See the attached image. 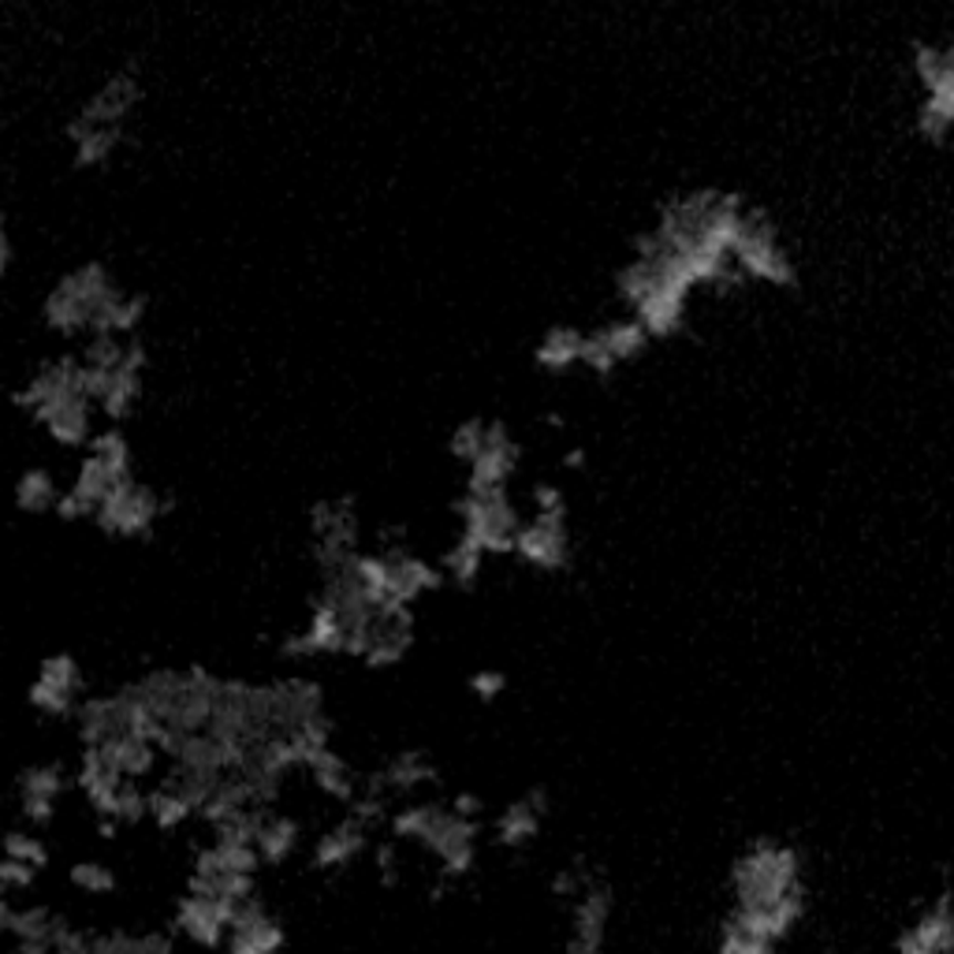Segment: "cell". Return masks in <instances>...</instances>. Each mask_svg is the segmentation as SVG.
<instances>
[{"instance_id":"cell-1","label":"cell","mask_w":954,"mask_h":954,"mask_svg":"<svg viewBox=\"0 0 954 954\" xmlns=\"http://www.w3.org/2000/svg\"><path fill=\"white\" fill-rule=\"evenodd\" d=\"M801 883V858L795 847L776 839H757L731 866V888H735L738 910H765Z\"/></svg>"},{"instance_id":"cell-2","label":"cell","mask_w":954,"mask_h":954,"mask_svg":"<svg viewBox=\"0 0 954 954\" xmlns=\"http://www.w3.org/2000/svg\"><path fill=\"white\" fill-rule=\"evenodd\" d=\"M731 258L738 261V273L768 280V284H776V287H790L798 280L795 261L783 250L776 224H772V217L765 209H742Z\"/></svg>"},{"instance_id":"cell-3","label":"cell","mask_w":954,"mask_h":954,"mask_svg":"<svg viewBox=\"0 0 954 954\" xmlns=\"http://www.w3.org/2000/svg\"><path fill=\"white\" fill-rule=\"evenodd\" d=\"M455 515L463 518V534L478 541L485 552H515V534L522 526L515 504L507 500L504 485L500 489H466L455 500Z\"/></svg>"},{"instance_id":"cell-4","label":"cell","mask_w":954,"mask_h":954,"mask_svg":"<svg viewBox=\"0 0 954 954\" xmlns=\"http://www.w3.org/2000/svg\"><path fill=\"white\" fill-rule=\"evenodd\" d=\"M165 511H172V500L160 496L157 489L143 485V481L124 478V481H116L113 492L97 504L94 522H97V530H105V534H113V537H138V534H149L154 522L165 515Z\"/></svg>"},{"instance_id":"cell-5","label":"cell","mask_w":954,"mask_h":954,"mask_svg":"<svg viewBox=\"0 0 954 954\" xmlns=\"http://www.w3.org/2000/svg\"><path fill=\"white\" fill-rule=\"evenodd\" d=\"M138 97H143V90H138V78L130 67H124V72H113L105 78L102 90H94V97L90 102H83V108L67 119L64 135L72 138V143H78V138L86 135V130L94 127H116L124 124L130 108L138 105Z\"/></svg>"},{"instance_id":"cell-6","label":"cell","mask_w":954,"mask_h":954,"mask_svg":"<svg viewBox=\"0 0 954 954\" xmlns=\"http://www.w3.org/2000/svg\"><path fill=\"white\" fill-rule=\"evenodd\" d=\"M235 906H239L235 899L187 891L176 902V929L187 940H195L198 947H220V943H228V925L235 918Z\"/></svg>"},{"instance_id":"cell-7","label":"cell","mask_w":954,"mask_h":954,"mask_svg":"<svg viewBox=\"0 0 954 954\" xmlns=\"http://www.w3.org/2000/svg\"><path fill=\"white\" fill-rule=\"evenodd\" d=\"M611 906H616L611 888L605 880L589 877L586 888H581L578 899H575V932H570V940H567L570 954H597L600 947H605Z\"/></svg>"},{"instance_id":"cell-8","label":"cell","mask_w":954,"mask_h":954,"mask_svg":"<svg viewBox=\"0 0 954 954\" xmlns=\"http://www.w3.org/2000/svg\"><path fill=\"white\" fill-rule=\"evenodd\" d=\"M515 552L526 564H537L545 570L567 567L570 559V537H567V515H541L534 522H522L515 534Z\"/></svg>"},{"instance_id":"cell-9","label":"cell","mask_w":954,"mask_h":954,"mask_svg":"<svg viewBox=\"0 0 954 954\" xmlns=\"http://www.w3.org/2000/svg\"><path fill=\"white\" fill-rule=\"evenodd\" d=\"M284 943H287L284 925L261 906V899L250 895L239 902L232 925H228V947L235 954H269V951L284 947Z\"/></svg>"},{"instance_id":"cell-10","label":"cell","mask_w":954,"mask_h":954,"mask_svg":"<svg viewBox=\"0 0 954 954\" xmlns=\"http://www.w3.org/2000/svg\"><path fill=\"white\" fill-rule=\"evenodd\" d=\"M284 657H317V652H344L347 649V627H344V616L333 600L317 597L314 600V611H310V622L295 635H287L280 641Z\"/></svg>"},{"instance_id":"cell-11","label":"cell","mask_w":954,"mask_h":954,"mask_svg":"<svg viewBox=\"0 0 954 954\" xmlns=\"http://www.w3.org/2000/svg\"><path fill=\"white\" fill-rule=\"evenodd\" d=\"M518 459H522V448H518V440L511 437L507 421H500V418L489 421V426H485V448H481V455L470 463L466 489H474V492L500 489L511 478V470L518 466Z\"/></svg>"},{"instance_id":"cell-12","label":"cell","mask_w":954,"mask_h":954,"mask_svg":"<svg viewBox=\"0 0 954 954\" xmlns=\"http://www.w3.org/2000/svg\"><path fill=\"white\" fill-rule=\"evenodd\" d=\"M60 918L49 906H12L0 902V932L19 940V954H53V932Z\"/></svg>"},{"instance_id":"cell-13","label":"cell","mask_w":954,"mask_h":954,"mask_svg":"<svg viewBox=\"0 0 954 954\" xmlns=\"http://www.w3.org/2000/svg\"><path fill=\"white\" fill-rule=\"evenodd\" d=\"M90 403L94 399L86 391H64V396L49 399L45 407L34 410V421H42L49 437L67 448H78L90 440Z\"/></svg>"},{"instance_id":"cell-14","label":"cell","mask_w":954,"mask_h":954,"mask_svg":"<svg viewBox=\"0 0 954 954\" xmlns=\"http://www.w3.org/2000/svg\"><path fill=\"white\" fill-rule=\"evenodd\" d=\"M388 559V575H391V597L415 605L421 594L437 589L444 581V567H433L429 559L410 556L403 545H388V552H380Z\"/></svg>"},{"instance_id":"cell-15","label":"cell","mask_w":954,"mask_h":954,"mask_svg":"<svg viewBox=\"0 0 954 954\" xmlns=\"http://www.w3.org/2000/svg\"><path fill=\"white\" fill-rule=\"evenodd\" d=\"M951 943H954L951 899L940 895L936 906L921 913L918 925H910V929L895 940V947H899L902 954H943V951H951Z\"/></svg>"},{"instance_id":"cell-16","label":"cell","mask_w":954,"mask_h":954,"mask_svg":"<svg viewBox=\"0 0 954 954\" xmlns=\"http://www.w3.org/2000/svg\"><path fill=\"white\" fill-rule=\"evenodd\" d=\"M548 809V790L534 787L526 790V798L511 801V806L496 817V842L500 847H522L541 831V817Z\"/></svg>"},{"instance_id":"cell-17","label":"cell","mask_w":954,"mask_h":954,"mask_svg":"<svg viewBox=\"0 0 954 954\" xmlns=\"http://www.w3.org/2000/svg\"><path fill=\"white\" fill-rule=\"evenodd\" d=\"M366 831H369V828L347 813V817L339 820L336 828H328L325 836L317 839V847H314V866H317V869H344L347 861H355L358 853L369 847Z\"/></svg>"},{"instance_id":"cell-18","label":"cell","mask_w":954,"mask_h":954,"mask_svg":"<svg viewBox=\"0 0 954 954\" xmlns=\"http://www.w3.org/2000/svg\"><path fill=\"white\" fill-rule=\"evenodd\" d=\"M635 310H638V321L646 325L649 336H671V333H679L682 321H686V295L652 287Z\"/></svg>"},{"instance_id":"cell-19","label":"cell","mask_w":954,"mask_h":954,"mask_svg":"<svg viewBox=\"0 0 954 954\" xmlns=\"http://www.w3.org/2000/svg\"><path fill=\"white\" fill-rule=\"evenodd\" d=\"M306 768H310V776H314V783H317L321 790H325L328 798L350 801V798L358 795V776L350 772V765H347L344 757H339L333 746L317 749L314 757H310Z\"/></svg>"},{"instance_id":"cell-20","label":"cell","mask_w":954,"mask_h":954,"mask_svg":"<svg viewBox=\"0 0 954 954\" xmlns=\"http://www.w3.org/2000/svg\"><path fill=\"white\" fill-rule=\"evenodd\" d=\"M951 119H954V75L940 78L925 90V105H921V116H918V130L929 138V143H943L951 130Z\"/></svg>"},{"instance_id":"cell-21","label":"cell","mask_w":954,"mask_h":954,"mask_svg":"<svg viewBox=\"0 0 954 954\" xmlns=\"http://www.w3.org/2000/svg\"><path fill=\"white\" fill-rule=\"evenodd\" d=\"M581 339H586V333H578V328L552 325L534 350L537 366L548 369V374H564V369H570L575 361H581Z\"/></svg>"},{"instance_id":"cell-22","label":"cell","mask_w":954,"mask_h":954,"mask_svg":"<svg viewBox=\"0 0 954 954\" xmlns=\"http://www.w3.org/2000/svg\"><path fill=\"white\" fill-rule=\"evenodd\" d=\"M380 776H385L388 790H415L418 783H433L437 779V765L429 761L426 749H399V753H391V757L385 761Z\"/></svg>"},{"instance_id":"cell-23","label":"cell","mask_w":954,"mask_h":954,"mask_svg":"<svg viewBox=\"0 0 954 954\" xmlns=\"http://www.w3.org/2000/svg\"><path fill=\"white\" fill-rule=\"evenodd\" d=\"M254 847L261 853V861L280 866V861H287L291 850L298 847V825L291 817H284V813H265V820H261V828H258Z\"/></svg>"},{"instance_id":"cell-24","label":"cell","mask_w":954,"mask_h":954,"mask_svg":"<svg viewBox=\"0 0 954 954\" xmlns=\"http://www.w3.org/2000/svg\"><path fill=\"white\" fill-rule=\"evenodd\" d=\"M42 314H45V325L49 328H56V333H83V328H90V314H86V306L78 303V298L72 295V291L67 287H53L45 295V306H42Z\"/></svg>"},{"instance_id":"cell-25","label":"cell","mask_w":954,"mask_h":954,"mask_svg":"<svg viewBox=\"0 0 954 954\" xmlns=\"http://www.w3.org/2000/svg\"><path fill=\"white\" fill-rule=\"evenodd\" d=\"M127 478H130V474H127ZM116 481H124V478H119L116 470L105 463V459H97L94 451H90L83 463H78V478H75L72 489L86 500V504L97 507V504H102V500L108 496V492H113Z\"/></svg>"},{"instance_id":"cell-26","label":"cell","mask_w":954,"mask_h":954,"mask_svg":"<svg viewBox=\"0 0 954 954\" xmlns=\"http://www.w3.org/2000/svg\"><path fill=\"white\" fill-rule=\"evenodd\" d=\"M56 481L45 466H30L15 481V504L23 511H49L56 507Z\"/></svg>"},{"instance_id":"cell-27","label":"cell","mask_w":954,"mask_h":954,"mask_svg":"<svg viewBox=\"0 0 954 954\" xmlns=\"http://www.w3.org/2000/svg\"><path fill=\"white\" fill-rule=\"evenodd\" d=\"M138 396H143V369H130V366H119L113 369V385H108V391L102 396V407L108 418H127L130 407L138 403Z\"/></svg>"},{"instance_id":"cell-28","label":"cell","mask_w":954,"mask_h":954,"mask_svg":"<svg viewBox=\"0 0 954 954\" xmlns=\"http://www.w3.org/2000/svg\"><path fill=\"white\" fill-rule=\"evenodd\" d=\"M195 801H190L187 795H179L176 787H168V783H160V787L149 790V817H154L157 828H179L187 817H195Z\"/></svg>"},{"instance_id":"cell-29","label":"cell","mask_w":954,"mask_h":954,"mask_svg":"<svg viewBox=\"0 0 954 954\" xmlns=\"http://www.w3.org/2000/svg\"><path fill=\"white\" fill-rule=\"evenodd\" d=\"M481 559H485V548L478 541H470L466 534H459V541L444 552V575L455 581V586H474L481 575Z\"/></svg>"},{"instance_id":"cell-30","label":"cell","mask_w":954,"mask_h":954,"mask_svg":"<svg viewBox=\"0 0 954 954\" xmlns=\"http://www.w3.org/2000/svg\"><path fill=\"white\" fill-rule=\"evenodd\" d=\"M119 143H124V124L86 130V135L75 143V168H94V165H102V160H108V154H113Z\"/></svg>"},{"instance_id":"cell-31","label":"cell","mask_w":954,"mask_h":954,"mask_svg":"<svg viewBox=\"0 0 954 954\" xmlns=\"http://www.w3.org/2000/svg\"><path fill=\"white\" fill-rule=\"evenodd\" d=\"M600 336H605V344H608L611 355H616V361L635 358L638 350L649 344V333H646V325H641L638 317H630V321H611V325L600 328Z\"/></svg>"},{"instance_id":"cell-32","label":"cell","mask_w":954,"mask_h":954,"mask_svg":"<svg viewBox=\"0 0 954 954\" xmlns=\"http://www.w3.org/2000/svg\"><path fill=\"white\" fill-rule=\"evenodd\" d=\"M913 72L925 83V90L940 78L954 75V53L951 49H940V45H929V42H913Z\"/></svg>"},{"instance_id":"cell-33","label":"cell","mask_w":954,"mask_h":954,"mask_svg":"<svg viewBox=\"0 0 954 954\" xmlns=\"http://www.w3.org/2000/svg\"><path fill=\"white\" fill-rule=\"evenodd\" d=\"M34 679L49 682V686L67 690V694H78V686H83V668H78V660L72 657V652H53V657H45L42 664H38Z\"/></svg>"},{"instance_id":"cell-34","label":"cell","mask_w":954,"mask_h":954,"mask_svg":"<svg viewBox=\"0 0 954 954\" xmlns=\"http://www.w3.org/2000/svg\"><path fill=\"white\" fill-rule=\"evenodd\" d=\"M67 787V772L64 765H30L19 772V790L23 795H45V798H60V790Z\"/></svg>"},{"instance_id":"cell-35","label":"cell","mask_w":954,"mask_h":954,"mask_svg":"<svg viewBox=\"0 0 954 954\" xmlns=\"http://www.w3.org/2000/svg\"><path fill=\"white\" fill-rule=\"evenodd\" d=\"M437 809L433 801H421V806H403L399 813H391V831H396L399 839H426L429 828H433L437 820Z\"/></svg>"},{"instance_id":"cell-36","label":"cell","mask_w":954,"mask_h":954,"mask_svg":"<svg viewBox=\"0 0 954 954\" xmlns=\"http://www.w3.org/2000/svg\"><path fill=\"white\" fill-rule=\"evenodd\" d=\"M90 451H94L97 459H105V463L113 466L119 478L130 474V444H127V437L119 433V429L94 433V437H90Z\"/></svg>"},{"instance_id":"cell-37","label":"cell","mask_w":954,"mask_h":954,"mask_svg":"<svg viewBox=\"0 0 954 954\" xmlns=\"http://www.w3.org/2000/svg\"><path fill=\"white\" fill-rule=\"evenodd\" d=\"M78 694H67V690L60 686H49V682L34 679L27 690V701L34 705L38 712H45V716H72V712L78 709Z\"/></svg>"},{"instance_id":"cell-38","label":"cell","mask_w":954,"mask_h":954,"mask_svg":"<svg viewBox=\"0 0 954 954\" xmlns=\"http://www.w3.org/2000/svg\"><path fill=\"white\" fill-rule=\"evenodd\" d=\"M485 426L489 421H481V418L459 421V426L451 429V440H448L451 455L463 459V463H474V459L481 455V448H485Z\"/></svg>"},{"instance_id":"cell-39","label":"cell","mask_w":954,"mask_h":954,"mask_svg":"<svg viewBox=\"0 0 954 954\" xmlns=\"http://www.w3.org/2000/svg\"><path fill=\"white\" fill-rule=\"evenodd\" d=\"M616 287H619V295L627 298L630 306H638L641 298L652 291V265H649V261L635 258L630 265H622L616 273Z\"/></svg>"},{"instance_id":"cell-40","label":"cell","mask_w":954,"mask_h":954,"mask_svg":"<svg viewBox=\"0 0 954 954\" xmlns=\"http://www.w3.org/2000/svg\"><path fill=\"white\" fill-rule=\"evenodd\" d=\"M124 355H127L124 339L113 336V333H97V336H90L83 361L86 366H97V369H119L124 366Z\"/></svg>"},{"instance_id":"cell-41","label":"cell","mask_w":954,"mask_h":954,"mask_svg":"<svg viewBox=\"0 0 954 954\" xmlns=\"http://www.w3.org/2000/svg\"><path fill=\"white\" fill-rule=\"evenodd\" d=\"M146 813H149V795L130 776H124V783H119V790H116V801H113V817L119 825H135Z\"/></svg>"},{"instance_id":"cell-42","label":"cell","mask_w":954,"mask_h":954,"mask_svg":"<svg viewBox=\"0 0 954 954\" xmlns=\"http://www.w3.org/2000/svg\"><path fill=\"white\" fill-rule=\"evenodd\" d=\"M72 883L86 895H108L116 888V872L105 861H78L72 866Z\"/></svg>"},{"instance_id":"cell-43","label":"cell","mask_w":954,"mask_h":954,"mask_svg":"<svg viewBox=\"0 0 954 954\" xmlns=\"http://www.w3.org/2000/svg\"><path fill=\"white\" fill-rule=\"evenodd\" d=\"M720 951L723 954H768L772 947L765 940L753 936L749 929H742L735 918H727V921H723V929H720Z\"/></svg>"},{"instance_id":"cell-44","label":"cell","mask_w":954,"mask_h":954,"mask_svg":"<svg viewBox=\"0 0 954 954\" xmlns=\"http://www.w3.org/2000/svg\"><path fill=\"white\" fill-rule=\"evenodd\" d=\"M347 813L355 820H361L366 828L385 825V820H388V795H377V790H361L358 787V795L347 801Z\"/></svg>"},{"instance_id":"cell-45","label":"cell","mask_w":954,"mask_h":954,"mask_svg":"<svg viewBox=\"0 0 954 954\" xmlns=\"http://www.w3.org/2000/svg\"><path fill=\"white\" fill-rule=\"evenodd\" d=\"M4 853L23 858V861H30V866H38V869L49 861V847L38 836H30V831H8V836H4Z\"/></svg>"},{"instance_id":"cell-46","label":"cell","mask_w":954,"mask_h":954,"mask_svg":"<svg viewBox=\"0 0 954 954\" xmlns=\"http://www.w3.org/2000/svg\"><path fill=\"white\" fill-rule=\"evenodd\" d=\"M581 361H586V366L600 377H608L611 369L619 366L616 355H611L608 344H605V336H600V328L597 333H586V339H581Z\"/></svg>"},{"instance_id":"cell-47","label":"cell","mask_w":954,"mask_h":954,"mask_svg":"<svg viewBox=\"0 0 954 954\" xmlns=\"http://www.w3.org/2000/svg\"><path fill=\"white\" fill-rule=\"evenodd\" d=\"M38 877V866H30V861L23 858H12V853H4V861H0V883H4V891H23L30 888Z\"/></svg>"},{"instance_id":"cell-48","label":"cell","mask_w":954,"mask_h":954,"mask_svg":"<svg viewBox=\"0 0 954 954\" xmlns=\"http://www.w3.org/2000/svg\"><path fill=\"white\" fill-rule=\"evenodd\" d=\"M504 690H507V675L496 668H481L470 675V694H474L478 701H492V698L504 694Z\"/></svg>"},{"instance_id":"cell-49","label":"cell","mask_w":954,"mask_h":954,"mask_svg":"<svg viewBox=\"0 0 954 954\" xmlns=\"http://www.w3.org/2000/svg\"><path fill=\"white\" fill-rule=\"evenodd\" d=\"M534 504H537L541 515H567L564 492H559V485H552V481H541V485H534Z\"/></svg>"},{"instance_id":"cell-50","label":"cell","mask_w":954,"mask_h":954,"mask_svg":"<svg viewBox=\"0 0 954 954\" xmlns=\"http://www.w3.org/2000/svg\"><path fill=\"white\" fill-rule=\"evenodd\" d=\"M53 511H56L60 518L75 522V518H94V511H97V507H94V504H86V500L78 496L75 489H67V492H60V496H56V507H53Z\"/></svg>"},{"instance_id":"cell-51","label":"cell","mask_w":954,"mask_h":954,"mask_svg":"<svg viewBox=\"0 0 954 954\" xmlns=\"http://www.w3.org/2000/svg\"><path fill=\"white\" fill-rule=\"evenodd\" d=\"M377 872H380V883H385V888H396L399 883V858H396V847H391V842H377Z\"/></svg>"},{"instance_id":"cell-52","label":"cell","mask_w":954,"mask_h":954,"mask_svg":"<svg viewBox=\"0 0 954 954\" xmlns=\"http://www.w3.org/2000/svg\"><path fill=\"white\" fill-rule=\"evenodd\" d=\"M56 798H45V795H23V817L30 820V825H49L53 820V806Z\"/></svg>"},{"instance_id":"cell-53","label":"cell","mask_w":954,"mask_h":954,"mask_svg":"<svg viewBox=\"0 0 954 954\" xmlns=\"http://www.w3.org/2000/svg\"><path fill=\"white\" fill-rule=\"evenodd\" d=\"M176 947L172 932H143L138 936V954H168Z\"/></svg>"},{"instance_id":"cell-54","label":"cell","mask_w":954,"mask_h":954,"mask_svg":"<svg viewBox=\"0 0 954 954\" xmlns=\"http://www.w3.org/2000/svg\"><path fill=\"white\" fill-rule=\"evenodd\" d=\"M451 809L463 813V817H474V820H478V813H481V798H478V795H470V790H459L455 801H451Z\"/></svg>"},{"instance_id":"cell-55","label":"cell","mask_w":954,"mask_h":954,"mask_svg":"<svg viewBox=\"0 0 954 954\" xmlns=\"http://www.w3.org/2000/svg\"><path fill=\"white\" fill-rule=\"evenodd\" d=\"M0 258H4V269L12 265V258H15V243H12V235H0Z\"/></svg>"},{"instance_id":"cell-56","label":"cell","mask_w":954,"mask_h":954,"mask_svg":"<svg viewBox=\"0 0 954 954\" xmlns=\"http://www.w3.org/2000/svg\"><path fill=\"white\" fill-rule=\"evenodd\" d=\"M581 463H586V451L581 448H570L564 455V466H581Z\"/></svg>"}]
</instances>
